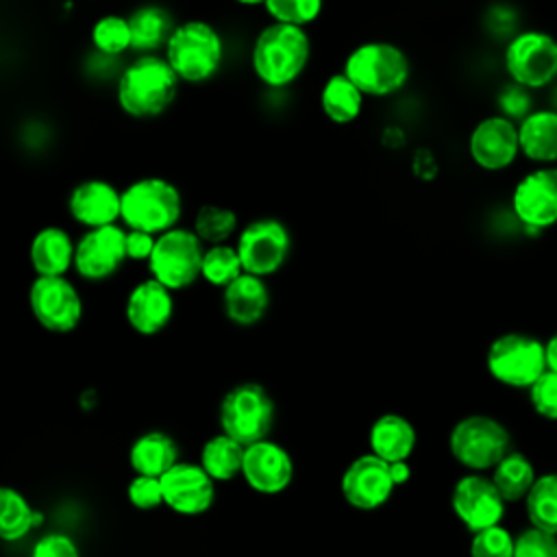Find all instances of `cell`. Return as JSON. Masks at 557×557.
I'll list each match as a JSON object with an SVG mask.
<instances>
[{
	"instance_id": "1",
	"label": "cell",
	"mask_w": 557,
	"mask_h": 557,
	"mask_svg": "<svg viewBox=\"0 0 557 557\" xmlns=\"http://www.w3.org/2000/svg\"><path fill=\"white\" fill-rule=\"evenodd\" d=\"M313 61V37L309 28L265 22L250 39L248 67L265 91L292 89Z\"/></svg>"
},
{
	"instance_id": "2",
	"label": "cell",
	"mask_w": 557,
	"mask_h": 557,
	"mask_svg": "<svg viewBox=\"0 0 557 557\" xmlns=\"http://www.w3.org/2000/svg\"><path fill=\"white\" fill-rule=\"evenodd\" d=\"M181 87L183 83L163 54H133L115 78L113 98L122 115L150 122L176 104Z\"/></svg>"
},
{
	"instance_id": "3",
	"label": "cell",
	"mask_w": 557,
	"mask_h": 557,
	"mask_svg": "<svg viewBox=\"0 0 557 557\" xmlns=\"http://www.w3.org/2000/svg\"><path fill=\"white\" fill-rule=\"evenodd\" d=\"M161 54L183 85L202 87L222 74L228 44L220 26L211 20L185 17L178 20Z\"/></svg>"
},
{
	"instance_id": "4",
	"label": "cell",
	"mask_w": 557,
	"mask_h": 557,
	"mask_svg": "<svg viewBox=\"0 0 557 557\" xmlns=\"http://www.w3.org/2000/svg\"><path fill=\"white\" fill-rule=\"evenodd\" d=\"M339 70L370 100H387L400 96L413 74L407 50L389 39H363L355 44L342 59Z\"/></svg>"
},
{
	"instance_id": "5",
	"label": "cell",
	"mask_w": 557,
	"mask_h": 557,
	"mask_svg": "<svg viewBox=\"0 0 557 557\" xmlns=\"http://www.w3.org/2000/svg\"><path fill=\"white\" fill-rule=\"evenodd\" d=\"M185 196L168 176L141 174L122 187V220L128 231L161 235L183 224Z\"/></svg>"
},
{
	"instance_id": "6",
	"label": "cell",
	"mask_w": 557,
	"mask_h": 557,
	"mask_svg": "<svg viewBox=\"0 0 557 557\" xmlns=\"http://www.w3.org/2000/svg\"><path fill=\"white\" fill-rule=\"evenodd\" d=\"M233 244L244 272L272 278L292 259L294 233L283 218L263 213L246 220Z\"/></svg>"
},
{
	"instance_id": "7",
	"label": "cell",
	"mask_w": 557,
	"mask_h": 557,
	"mask_svg": "<svg viewBox=\"0 0 557 557\" xmlns=\"http://www.w3.org/2000/svg\"><path fill=\"white\" fill-rule=\"evenodd\" d=\"M487 374L513 389H529L546 370V342L522 331L496 335L485 350Z\"/></svg>"
},
{
	"instance_id": "8",
	"label": "cell",
	"mask_w": 557,
	"mask_h": 557,
	"mask_svg": "<svg viewBox=\"0 0 557 557\" xmlns=\"http://www.w3.org/2000/svg\"><path fill=\"white\" fill-rule=\"evenodd\" d=\"M276 405L270 392L257 381H242L226 389L218 407L222 433L244 446L268 440L274 429Z\"/></svg>"
},
{
	"instance_id": "9",
	"label": "cell",
	"mask_w": 557,
	"mask_h": 557,
	"mask_svg": "<svg viewBox=\"0 0 557 557\" xmlns=\"http://www.w3.org/2000/svg\"><path fill=\"white\" fill-rule=\"evenodd\" d=\"M205 244L191 226H176L157 235L154 250L148 259L146 274L165 285L170 292L181 294L200 283Z\"/></svg>"
},
{
	"instance_id": "10",
	"label": "cell",
	"mask_w": 557,
	"mask_h": 557,
	"mask_svg": "<svg viewBox=\"0 0 557 557\" xmlns=\"http://www.w3.org/2000/svg\"><path fill=\"white\" fill-rule=\"evenodd\" d=\"M453 459L470 472L494 470L511 450L509 429L494 416L470 413L457 420L448 433Z\"/></svg>"
},
{
	"instance_id": "11",
	"label": "cell",
	"mask_w": 557,
	"mask_h": 557,
	"mask_svg": "<svg viewBox=\"0 0 557 557\" xmlns=\"http://www.w3.org/2000/svg\"><path fill=\"white\" fill-rule=\"evenodd\" d=\"M503 70L531 91L548 89L557 83V37L540 28H520L503 46Z\"/></svg>"
},
{
	"instance_id": "12",
	"label": "cell",
	"mask_w": 557,
	"mask_h": 557,
	"mask_svg": "<svg viewBox=\"0 0 557 557\" xmlns=\"http://www.w3.org/2000/svg\"><path fill=\"white\" fill-rule=\"evenodd\" d=\"M33 320L48 333L67 335L85 318V298L76 281L67 276H33L26 292Z\"/></svg>"
},
{
	"instance_id": "13",
	"label": "cell",
	"mask_w": 557,
	"mask_h": 557,
	"mask_svg": "<svg viewBox=\"0 0 557 557\" xmlns=\"http://www.w3.org/2000/svg\"><path fill=\"white\" fill-rule=\"evenodd\" d=\"M126 228L122 224L87 228L76 235L72 274L87 285H102L113 281L126 259Z\"/></svg>"
},
{
	"instance_id": "14",
	"label": "cell",
	"mask_w": 557,
	"mask_h": 557,
	"mask_svg": "<svg viewBox=\"0 0 557 557\" xmlns=\"http://www.w3.org/2000/svg\"><path fill=\"white\" fill-rule=\"evenodd\" d=\"M509 209L524 233H542L557 224V165H535L511 187Z\"/></svg>"
},
{
	"instance_id": "15",
	"label": "cell",
	"mask_w": 557,
	"mask_h": 557,
	"mask_svg": "<svg viewBox=\"0 0 557 557\" xmlns=\"http://www.w3.org/2000/svg\"><path fill=\"white\" fill-rule=\"evenodd\" d=\"M466 150L481 172L500 174L522 157L518 124L500 113H490L470 128Z\"/></svg>"
},
{
	"instance_id": "16",
	"label": "cell",
	"mask_w": 557,
	"mask_h": 557,
	"mask_svg": "<svg viewBox=\"0 0 557 557\" xmlns=\"http://www.w3.org/2000/svg\"><path fill=\"white\" fill-rule=\"evenodd\" d=\"M65 213L83 231L120 224L122 187L104 176H85L70 187Z\"/></svg>"
},
{
	"instance_id": "17",
	"label": "cell",
	"mask_w": 557,
	"mask_h": 557,
	"mask_svg": "<svg viewBox=\"0 0 557 557\" xmlns=\"http://www.w3.org/2000/svg\"><path fill=\"white\" fill-rule=\"evenodd\" d=\"M122 313L133 333L154 337L174 320L176 294L146 274L126 289Z\"/></svg>"
},
{
	"instance_id": "18",
	"label": "cell",
	"mask_w": 557,
	"mask_h": 557,
	"mask_svg": "<svg viewBox=\"0 0 557 557\" xmlns=\"http://www.w3.org/2000/svg\"><path fill=\"white\" fill-rule=\"evenodd\" d=\"M505 505L507 503L496 490L492 476H485L483 472H468L453 485V513L470 533L500 524Z\"/></svg>"
},
{
	"instance_id": "19",
	"label": "cell",
	"mask_w": 557,
	"mask_h": 557,
	"mask_svg": "<svg viewBox=\"0 0 557 557\" xmlns=\"http://www.w3.org/2000/svg\"><path fill=\"white\" fill-rule=\"evenodd\" d=\"M339 490L352 509L374 511L392 498L396 485L389 463L374 453H366L346 466L339 479Z\"/></svg>"
},
{
	"instance_id": "20",
	"label": "cell",
	"mask_w": 557,
	"mask_h": 557,
	"mask_svg": "<svg viewBox=\"0 0 557 557\" xmlns=\"http://www.w3.org/2000/svg\"><path fill=\"white\" fill-rule=\"evenodd\" d=\"M163 505L178 516H200L215 500V481L200 463L178 461L163 476Z\"/></svg>"
},
{
	"instance_id": "21",
	"label": "cell",
	"mask_w": 557,
	"mask_h": 557,
	"mask_svg": "<svg viewBox=\"0 0 557 557\" xmlns=\"http://www.w3.org/2000/svg\"><path fill=\"white\" fill-rule=\"evenodd\" d=\"M294 459L274 440H261L246 446L242 476L246 485L263 496L285 492L294 481Z\"/></svg>"
},
{
	"instance_id": "22",
	"label": "cell",
	"mask_w": 557,
	"mask_h": 557,
	"mask_svg": "<svg viewBox=\"0 0 557 557\" xmlns=\"http://www.w3.org/2000/svg\"><path fill=\"white\" fill-rule=\"evenodd\" d=\"M224 318L239 329L257 326L270 311L272 289L268 278L244 272L220 292Z\"/></svg>"
},
{
	"instance_id": "23",
	"label": "cell",
	"mask_w": 557,
	"mask_h": 557,
	"mask_svg": "<svg viewBox=\"0 0 557 557\" xmlns=\"http://www.w3.org/2000/svg\"><path fill=\"white\" fill-rule=\"evenodd\" d=\"M76 235L63 224L39 226L28 242L26 257L33 276H67L74 268Z\"/></svg>"
},
{
	"instance_id": "24",
	"label": "cell",
	"mask_w": 557,
	"mask_h": 557,
	"mask_svg": "<svg viewBox=\"0 0 557 557\" xmlns=\"http://www.w3.org/2000/svg\"><path fill=\"white\" fill-rule=\"evenodd\" d=\"M126 17L133 37L131 54H161L178 24L172 9L159 0H144L135 4Z\"/></svg>"
},
{
	"instance_id": "25",
	"label": "cell",
	"mask_w": 557,
	"mask_h": 557,
	"mask_svg": "<svg viewBox=\"0 0 557 557\" xmlns=\"http://www.w3.org/2000/svg\"><path fill=\"white\" fill-rule=\"evenodd\" d=\"M368 98L361 89L342 72H331L324 76L318 89L320 113L335 126L355 124L366 111Z\"/></svg>"
},
{
	"instance_id": "26",
	"label": "cell",
	"mask_w": 557,
	"mask_h": 557,
	"mask_svg": "<svg viewBox=\"0 0 557 557\" xmlns=\"http://www.w3.org/2000/svg\"><path fill=\"white\" fill-rule=\"evenodd\" d=\"M520 154L535 165H557V109L537 107L518 124Z\"/></svg>"
},
{
	"instance_id": "27",
	"label": "cell",
	"mask_w": 557,
	"mask_h": 557,
	"mask_svg": "<svg viewBox=\"0 0 557 557\" xmlns=\"http://www.w3.org/2000/svg\"><path fill=\"white\" fill-rule=\"evenodd\" d=\"M370 453L387 463L407 461L418 444L416 426L400 413H381L368 431Z\"/></svg>"
},
{
	"instance_id": "28",
	"label": "cell",
	"mask_w": 557,
	"mask_h": 557,
	"mask_svg": "<svg viewBox=\"0 0 557 557\" xmlns=\"http://www.w3.org/2000/svg\"><path fill=\"white\" fill-rule=\"evenodd\" d=\"M128 463L135 474L163 476L178 463V444L163 431H146L131 444Z\"/></svg>"
},
{
	"instance_id": "29",
	"label": "cell",
	"mask_w": 557,
	"mask_h": 557,
	"mask_svg": "<svg viewBox=\"0 0 557 557\" xmlns=\"http://www.w3.org/2000/svg\"><path fill=\"white\" fill-rule=\"evenodd\" d=\"M242 218L231 205L222 202H202L196 207L191 215V228L200 237L205 246H218V244H233L239 228Z\"/></svg>"
},
{
	"instance_id": "30",
	"label": "cell",
	"mask_w": 557,
	"mask_h": 557,
	"mask_svg": "<svg viewBox=\"0 0 557 557\" xmlns=\"http://www.w3.org/2000/svg\"><path fill=\"white\" fill-rule=\"evenodd\" d=\"M244 453L246 446L233 440L226 433H218L209 437L200 448V466L207 470V474L218 481H233L235 476H242L244 466Z\"/></svg>"
},
{
	"instance_id": "31",
	"label": "cell",
	"mask_w": 557,
	"mask_h": 557,
	"mask_svg": "<svg viewBox=\"0 0 557 557\" xmlns=\"http://www.w3.org/2000/svg\"><path fill=\"white\" fill-rule=\"evenodd\" d=\"M490 476H492L496 490L500 492V496L505 498V503L524 500L527 494L531 492L535 479H537L533 461L527 455L518 453V450H509L494 466Z\"/></svg>"
},
{
	"instance_id": "32",
	"label": "cell",
	"mask_w": 557,
	"mask_h": 557,
	"mask_svg": "<svg viewBox=\"0 0 557 557\" xmlns=\"http://www.w3.org/2000/svg\"><path fill=\"white\" fill-rule=\"evenodd\" d=\"M87 39L91 50L107 57L124 59L128 52H133V37H131L126 13H117V11L100 13L89 24Z\"/></svg>"
},
{
	"instance_id": "33",
	"label": "cell",
	"mask_w": 557,
	"mask_h": 557,
	"mask_svg": "<svg viewBox=\"0 0 557 557\" xmlns=\"http://www.w3.org/2000/svg\"><path fill=\"white\" fill-rule=\"evenodd\" d=\"M44 522V513L33 509L22 492L4 485L0 490V537L17 542Z\"/></svg>"
},
{
	"instance_id": "34",
	"label": "cell",
	"mask_w": 557,
	"mask_h": 557,
	"mask_svg": "<svg viewBox=\"0 0 557 557\" xmlns=\"http://www.w3.org/2000/svg\"><path fill=\"white\" fill-rule=\"evenodd\" d=\"M524 511L531 527L557 535V472L537 474L524 498Z\"/></svg>"
},
{
	"instance_id": "35",
	"label": "cell",
	"mask_w": 557,
	"mask_h": 557,
	"mask_svg": "<svg viewBox=\"0 0 557 557\" xmlns=\"http://www.w3.org/2000/svg\"><path fill=\"white\" fill-rule=\"evenodd\" d=\"M239 274H244V265L235 244H218V246L205 248L202 270H200V281L205 285L222 292Z\"/></svg>"
},
{
	"instance_id": "36",
	"label": "cell",
	"mask_w": 557,
	"mask_h": 557,
	"mask_svg": "<svg viewBox=\"0 0 557 557\" xmlns=\"http://www.w3.org/2000/svg\"><path fill=\"white\" fill-rule=\"evenodd\" d=\"M263 13L270 22L309 28L324 13V0H265Z\"/></svg>"
},
{
	"instance_id": "37",
	"label": "cell",
	"mask_w": 557,
	"mask_h": 557,
	"mask_svg": "<svg viewBox=\"0 0 557 557\" xmlns=\"http://www.w3.org/2000/svg\"><path fill=\"white\" fill-rule=\"evenodd\" d=\"M494 104H496V113L505 115L516 124H520L531 111L537 109L533 100V91L513 81H507L498 87Z\"/></svg>"
},
{
	"instance_id": "38",
	"label": "cell",
	"mask_w": 557,
	"mask_h": 557,
	"mask_svg": "<svg viewBox=\"0 0 557 557\" xmlns=\"http://www.w3.org/2000/svg\"><path fill=\"white\" fill-rule=\"evenodd\" d=\"M516 537L503 527H490L472 533L470 557H513Z\"/></svg>"
},
{
	"instance_id": "39",
	"label": "cell",
	"mask_w": 557,
	"mask_h": 557,
	"mask_svg": "<svg viewBox=\"0 0 557 557\" xmlns=\"http://www.w3.org/2000/svg\"><path fill=\"white\" fill-rule=\"evenodd\" d=\"M483 28L490 37L509 41L520 30V13L507 2H494L483 13Z\"/></svg>"
},
{
	"instance_id": "40",
	"label": "cell",
	"mask_w": 557,
	"mask_h": 557,
	"mask_svg": "<svg viewBox=\"0 0 557 557\" xmlns=\"http://www.w3.org/2000/svg\"><path fill=\"white\" fill-rule=\"evenodd\" d=\"M128 503L139 511H152L163 505V485L161 476L135 474L126 487Z\"/></svg>"
},
{
	"instance_id": "41",
	"label": "cell",
	"mask_w": 557,
	"mask_h": 557,
	"mask_svg": "<svg viewBox=\"0 0 557 557\" xmlns=\"http://www.w3.org/2000/svg\"><path fill=\"white\" fill-rule=\"evenodd\" d=\"M527 392L533 411L544 420L557 422V372L546 370Z\"/></svg>"
},
{
	"instance_id": "42",
	"label": "cell",
	"mask_w": 557,
	"mask_h": 557,
	"mask_svg": "<svg viewBox=\"0 0 557 557\" xmlns=\"http://www.w3.org/2000/svg\"><path fill=\"white\" fill-rule=\"evenodd\" d=\"M513 557H557V535L529 527L516 535Z\"/></svg>"
},
{
	"instance_id": "43",
	"label": "cell",
	"mask_w": 557,
	"mask_h": 557,
	"mask_svg": "<svg viewBox=\"0 0 557 557\" xmlns=\"http://www.w3.org/2000/svg\"><path fill=\"white\" fill-rule=\"evenodd\" d=\"M122 65H124L122 59L107 57V54H100V52L89 48V54L83 59V74L91 83H100V85L111 83V87H113L115 78L122 72Z\"/></svg>"
},
{
	"instance_id": "44",
	"label": "cell",
	"mask_w": 557,
	"mask_h": 557,
	"mask_svg": "<svg viewBox=\"0 0 557 557\" xmlns=\"http://www.w3.org/2000/svg\"><path fill=\"white\" fill-rule=\"evenodd\" d=\"M30 557H81V550H78L74 537H70L67 533H61V531H52V533L41 535L33 544Z\"/></svg>"
},
{
	"instance_id": "45",
	"label": "cell",
	"mask_w": 557,
	"mask_h": 557,
	"mask_svg": "<svg viewBox=\"0 0 557 557\" xmlns=\"http://www.w3.org/2000/svg\"><path fill=\"white\" fill-rule=\"evenodd\" d=\"M126 259L128 263H141L146 265L152 250H154V244H157V235H150L146 231H128L126 228Z\"/></svg>"
},
{
	"instance_id": "46",
	"label": "cell",
	"mask_w": 557,
	"mask_h": 557,
	"mask_svg": "<svg viewBox=\"0 0 557 557\" xmlns=\"http://www.w3.org/2000/svg\"><path fill=\"white\" fill-rule=\"evenodd\" d=\"M411 172L418 181L422 183H431L437 178L440 174V161L435 157V152L426 146H420L411 152Z\"/></svg>"
},
{
	"instance_id": "47",
	"label": "cell",
	"mask_w": 557,
	"mask_h": 557,
	"mask_svg": "<svg viewBox=\"0 0 557 557\" xmlns=\"http://www.w3.org/2000/svg\"><path fill=\"white\" fill-rule=\"evenodd\" d=\"M381 139H383V144H385L387 148H394V150H396V148H403V146L407 144V135H405L403 126H398V124L387 126V128L383 131Z\"/></svg>"
},
{
	"instance_id": "48",
	"label": "cell",
	"mask_w": 557,
	"mask_h": 557,
	"mask_svg": "<svg viewBox=\"0 0 557 557\" xmlns=\"http://www.w3.org/2000/svg\"><path fill=\"white\" fill-rule=\"evenodd\" d=\"M389 470H392V479H394V485H396V487L405 485V483L411 479V466H409V461L389 463Z\"/></svg>"
},
{
	"instance_id": "49",
	"label": "cell",
	"mask_w": 557,
	"mask_h": 557,
	"mask_svg": "<svg viewBox=\"0 0 557 557\" xmlns=\"http://www.w3.org/2000/svg\"><path fill=\"white\" fill-rule=\"evenodd\" d=\"M546 342V363H548V370L557 372V331L544 339Z\"/></svg>"
},
{
	"instance_id": "50",
	"label": "cell",
	"mask_w": 557,
	"mask_h": 557,
	"mask_svg": "<svg viewBox=\"0 0 557 557\" xmlns=\"http://www.w3.org/2000/svg\"><path fill=\"white\" fill-rule=\"evenodd\" d=\"M235 7H242V9H263L265 0H231Z\"/></svg>"
},
{
	"instance_id": "51",
	"label": "cell",
	"mask_w": 557,
	"mask_h": 557,
	"mask_svg": "<svg viewBox=\"0 0 557 557\" xmlns=\"http://www.w3.org/2000/svg\"><path fill=\"white\" fill-rule=\"evenodd\" d=\"M553 109H557V83L553 85V104H550Z\"/></svg>"
}]
</instances>
